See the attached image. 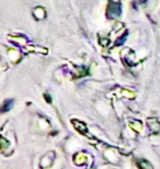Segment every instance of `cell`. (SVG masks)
Returning a JSON list of instances; mask_svg holds the SVG:
<instances>
[{"instance_id":"6da1fadb","label":"cell","mask_w":160,"mask_h":169,"mask_svg":"<svg viewBox=\"0 0 160 169\" xmlns=\"http://www.w3.org/2000/svg\"><path fill=\"white\" fill-rule=\"evenodd\" d=\"M121 13V6L117 3L110 2L108 8V14L109 17H117Z\"/></svg>"},{"instance_id":"7a4b0ae2","label":"cell","mask_w":160,"mask_h":169,"mask_svg":"<svg viewBox=\"0 0 160 169\" xmlns=\"http://www.w3.org/2000/svg\"><path fill=\"white\" fill-rule=\"evenodd\" d=\"M148 125L151 128L152 132H158L160 131V123L158 122L156 119H150L148 120Z\"/></svg>"},{"instance_id":"3957f363","label":"cell","mask_w":160,"mask_h":169,"mask_svg":"<svg viewBox=\"0 0 160 169\" xmlns=\"http://www.w3.org/2000/svg\"><path fill=\"white\" fill-rule=\"evenodd\" d=\"M11 106H12V100L6 101V102H5V104H3V106H2V111H3V112L8 111V110L11 108Z\"/></svg>"}]
</instances>
